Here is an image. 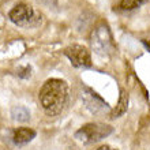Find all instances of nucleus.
<instances>
[{"label":"nucleus","mask_w":150,"mask_h":150,"mask_svg":"<svg viewBox=\"0 0 150 150\" xmlns=\"http://www.w3.org/2000/svg\"><path fill=\"white\" fill-rule=\"evenodd\" d=\"M113 132V128L108 124H101V123H89L81 127L75 132V138L83 143H96L98 141H103L108 135Z\"/></svg>","instance_id":"f03ea898"},{"label":"nucleus","mask_w":150,"mask_h":150,"mask_svg":"<svg viewBox=\"0 0 150 150\" xmlns=\"http://www.w3.org/2000/svg\"><path fill=\"white\" fill-rule=\"evenodd\" d=\"M67 150H79V149H78V147H76V146H70Z\"/></svg>","instance_id":"f8f14e48"},{"label":"nucleus","mask_w":150,"mask_h":150,"mask_svg":"<svg viewBox=\"0 0 150 150\" xmlns=\"http://www.w3.org/2000/svg\"><path fill=\"white\" fill-rule=\"evenodd\" d=\"M64 53L70 59L74 67H90L91 66L90 51L83 45H78V44L71 45L64 51Z\"/></svg>","instance_id":"39448f33"},{"label":"nucleus","mask_w":150,"mask_h":150,"mask_svg":"<svg viewBox=\"0 0 150 150\" xmlns=\"http://www.w3.org/2000/svg\"><path fill=\"white\" fill-rule=\"evenodd\" d=\"M143 44H145V45H146L147 48H150V40H149V41H146V40H143Z\"/></svg>","instance_id":"9b49d317"},{"label":"nucleus","mask_w":150,"mask_h":150,"mask_svg":"<svg viewBox=\"0 0 150 150\" xmlns=\"http://www.w3.org/2000/svg\"><path fill=\"white\" fill-rule=\"evenodd\" d=\"M143 3H145V0H120L119 8L123 11H131V10L142 6Z\"/></svg>","instance_id":"1a4fd4ad"},{"label":"nucleus","mask_w":150,"mask_h":150,"mask_svg":"<svg viewBox=\"0 0 150 150\" xmlns=\"http://www.w3.org/2000/svg\"><path fill=\"white\" fill-rule=\"evenodd\" d=\"M11 116L14 120H16V122H28L29 119H30V112L28 111V108L25 107H14L11 111Z\"/></svg>","instance_id":"6e6552de"},{"label":"nucleus","mask_w":150,"mask_h":150,"mask_svg":"<svg viewBox=\"0 0 150 150\" xmlns=\"http://www.w3.org/2000/svg\"><path fill=\"white\" fill-rule=\"evenodd\" d=\"M91 47L97 53L108 55L112 51V37L107 26H98L91 34Z\"/></svg>","instance_id":"20e7f679"},{"label":"nucleus","mask_w":150,"mask_h":150,"mask_svg":"<svg viewBox=\"0 0 150 150\" xmlns=\"http://www.w3.org/2000/svg\"><path fill=\"white\" fill-rule=\"evenodd\" d=\"M10 19L18 26H37L41 22V15H37L36 11L28 4H18L12 8L10 14Z\"/></svg>","instance_id":"7ed1b4c3"},{"label":"nucleus","mask_w":150,"mask_h":150,"mask_svg":"<svg viewBox=\"0 0 150 150\" xmlns=\"http://www.w3.org/2000/svg\"><path fill=\"white\" fill-rule=\"evenodd\" d=\"M127 108H128V93H127L124 89L120 90V98H119V103L116 105L113 111L111 113V117L112 119H116V117H120L122 115H124L127 112Z\"/></svg>","instance_id":"0eeeda50"},{"label":"nucleus","mask_w":150,"mask_h":150,"mask_svg":"<svg viewBox=\"0 0 150 150\" xmlns=\"http://www.w3.org/2000/svg\"><path fill=\"white\" fill-rule=\"evenodd\" d=\"M40 1H48V0H40Z\"/></svg>","instance_id":"ddd939ff"},{"label":"nucleus","mask_w":150,"mask_h":150,"mask_svg":"<svg viewBox=\"0 0 150 150\" xmlns=\"http://www.w3.org/2000/svg\"><path fill=\"white\" fill-rule=\"evenodd\" d=\"M40 103L48 116H56L64 109L68 100V86L62 79H48L38 94Z\"/></svg>","instance_id":"f257e3e1"},{"label":"nucleus","mask_w":150,"mask_h":150,"mask_svg":"<svg viewBox=\"0 0 150 150\" xmlns=\"http://www.w3.org/2000/svg\"><path fill=\"white\" fill-rule=\"evenodd\" d=\"M97 150H117V149H112L111 146H108V145H104V146H100Z\"/></svg>","instance_id":"9d476101"},{"label":"nucleus","mask_w":150,"mask_h":150,"mask_svg":"<svg viewBox=\"0 0 150 150\" xmlns=\"http://www.w3.org/2000/svg\"><path fill=\"white\" fill-rule=\"evenodd\" d=\"M36 137V131L28 127H21L16 128L12 134V141L15 145H26L28 142H30L33 138Z\"/></svg>","instance_id":"423d86ee"}]
</instances>
